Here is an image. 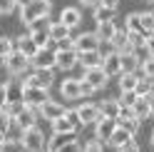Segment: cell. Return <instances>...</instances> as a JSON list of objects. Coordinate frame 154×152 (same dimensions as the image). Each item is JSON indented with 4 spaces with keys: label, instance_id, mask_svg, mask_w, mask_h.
I'll return each instance as SVG.
<instances>
[{
    "label": "cell",
    "instance_id": "4316f807",
    "mask_svg": "<svg viewBox=\"0 0 154 152\" xmlns=\"http://www.w3.org/2000/svg\"><path fill=\"white\" fill-rule=\"evenodd\" d=\"M100 110H102V117H112V120H117V115H119V102L117 100H102V105H100Z\"/></svg>",
    "mask_w": 154,
    "mask_h": 152
},
{
    "label": "cell",
    "instance_id": "ba28073f",
    "mask_svg": "<svg viewBox=\"0 0 154 152\" xmlns=\"http://www.w3.org/2000/svg\"><path fill=\"white\" fill-rule=\"evenodd\" d=\"M87 85H92V90H102L104 85H107V80H109V75L104 72L102 68H87L85 70V78H82Z\"/></svg>",
    "mask_w": 154,
    "mask_h": 152
},
{
    "label": "cell",
    "instance_id": "52a82bcc",
    "mask_svg": "<svg viewBox=\"0 0 154 152\" xmlns=\"http://www.w3.org/2000/svg\"><path fill=\"white\" fill-rule=\"evenodd\" d=\"M75 112H77V117H80L82 125H87V122H92V125H94V122L102 117V110H100V105H94V102H82Z\"/></svg>",
    "mask_w": 154,
    "mask_h": 152
},
{
    "label": "cell",
    "instance_id": "f5cc1de1",
    "mask_svg": "<svg viewBox=\"0 0 154 152\" xmlns=\"http://www.w3.org/2000/svg\"><path fill=\"white\" fill-rule=\"evenodd\" d=\"M3 65H5V58H3V55H0V68H3Z\"/></svg>",
    "mask_w": 154,
    "mask_h": 152
},
{
    "label": "cell",
    "instance_id": "f546056e",
    "mask_svg": "<svg viewBox=\"0 0 154 152\" xmlns=\"http://www.w3.org/2000/svg\"><path fill=\"white\" fill-rule=\"evenodd\" d=\"M8 102H23V85L13 80V82H8ZM5 102V105H8Z\"/></svg>",
    "mask_w": 154,
    "mask_h": 152
},
{
    "label": "cell",
    "instance_id": "f1b7e54d",
    "mask_svg": "<svg viewBox=\"0 0 154 152\" xmlns=\"http://www.w3.org/2000/svg\"><path fill=\"white\" fill-rule=\"evenodd\" d=\"M114 15H117L114 8H104V5L94 8V20H97V23H109V20H114Z\"/></svg>",
    "mask_w": 154,
    "mask_h": 152
},
{
    "label": "cell",
    "instance_id": "11a10c76",
    "mask_svg": "<svg viewBox=\"0 0 154 152\" xmlns=\"http://www.w3.org/2000/svg\"><path fill=\"white\" fill-rule=\"evenodd\" d=\"M152 145H154V135H152Z\"/></svg>",
    "mask_w": 154,
    "mask_h": 152
},
{
    "label": "cell",
    "instance_id": "7c38bea8",
    "mask_svg": "<svg viewBox=\"0 0 154 152\" xmlns=\"http://www.w3.org/2000/svg\"><path fill=\"white\" fill-rule=\"evenodd\" d=\"M117 125L122 127V130H127V132H137L139 130V120L134 117V112H132V107H122L119 110V115H117Z\"/></svg>",
    "mask_w": 154,
    "mask_h": 152
},
{
    "label": "cell",
    "instance_id": "83f0119b",
    "mask_svg": "<svg viewBox=\"0 0 154 152\" xmlns=\"http://www.w3.org/2000/svg\"><path fill=\"white\" fill-rule=\"evenodd\" d=\"M152 90H154V82H152V78L142 75V78L137 80V87H134V92H137L139 97H147V95H152Z\"/></svg>",
    "mask_w": 154,
    "mask_h": 152
},
{
    "label": "cell",
    "instance_id": "7402d4cb",
    "mask_svg": "<svg viewBox=\"0 0 154 152\" xmlns=\"http://www.w3.org/2000/svg\"><path fill=\"white\" fill-rule=\"evenodd\" d=\"M119 65H122V72H137L142 62L134 52H119Z\"/></svg>",
    "mask_w": 154,
    "mask_h": 152
},
{
    "label": "cell",
    "instance_id": "4dcf8cb0",
    "mask_svg": "<svg viewBox=\"0 0 154 152\" xmlns=\"http://www.w3.org/2000/svg\"><path fill=\"white\" fill-rule=\"evenodd\" d=\"M127 30H129V33H142L144 37H147V30H144V25H142V17H139V13H132V15H127Z\"/></svg>",
    "mask_w": 154,
    "mask_h": 152
},
{
    "label": "cell",
    "instance_id": "484cf974",
    "mask_svg": "<svg viewBox=\"0 0 154 152\" xmlns=\"http://www.w3.org/2000/svg\"><path fill=\"white\" fill-rule=\"evenodd\" d=\"M70 30L72 27H67L65 23H50V40L57 43V40H62V37H70Z\"/></svg>",
    "mask_w": 154,
    "mask_h": 152
},
{
    "label": "cell",
    "instance_id": "cb8c5ba5",
    "mask_svg": "<svg viewBox=\"0 0 154 152\" xmlns=\"http://www.w3.org/2000/svg\"><path fill=\"white\" fill-rule=\"evenodd\" d=\"M129 140H134V135H132V132H127V130H122V127L117 125V130H114V132H112V137H109L107 142H109V145H112V147H117V150H119L122 145H127V142H129Z\"/></svg>",
    "mask_w": 154,
    "mask_h": 152
},
{
    "label": "cell",
    "instance_id": "b9f144b4",
    "mask_svg": "<svg viewBox=\"0 0 154 152\" xmlns=\"http://www.w3.org/2000/svg\"><path fill=\"white\" fill-rule=\"evenodd\" d=\"M15 0H0V15H10L15 10Z\"/></svg>",
    "mask_w": 154,
    "mask_h": 152
},
{
    "label": "cell",
    "instance_id": "9f6ffc18",
    "mask_svg": "<svg viewBox=\"0 0 154 152\" xmlns=\"http://www.w3.org/2000/svg\"><path fill=\"white\" fill-rule=\"evenodd\" d=\"M152 3H154V0H152Z\"/></svg>",
    "mask_w": 154,
    "mask_h": 152
},
{
    "label": "cell",
    "instance_id": "bcb514c9",
    "mask_svg": "<svg viewBox=\"0 0 154 152\" xmlns=\"http://www.w3.org/2000/svg\"><path fill=\"white\" fill-rule=\"evenodd\" d=\"M5 102H8V85H0V110L5 107Z\"/></svg>",
    "mask_w": 154,
    "mask_h": 152
},
{
    "label": "cell",
    "instance_id": "ac0fdd59",
    "mask_svg": "<svg viewBox=\"0 0 154 152\" xmlns=\"http://www.w3.org/2000/svg\"><path fill=\"white\" fill-rule=\"evenodd\" d=\"M77 62L87 68H102V52L100 50H85V52H77Z\"/></svg>",
    "mask_w": 154,
    "mask_h": 152
},
{
    "label": "cell",
    "instance_id": "7bdbcfd3",
    "mask_svg": "<svg viewBox=\"0 0 154 152\" xmlns=\"http://www.w3.org/2000/svg\"><path fill=\"white\" fill-rule=\"evenodd\" d=\"M80 140H72V142H67V145H62L57 152H80V145H77Z\"/></svg>",
    "mask_w": 154,
    "mask_h": 152
},
{
    "label": "cell",
    "instance_id": "d6a6232c",
    "mask_svg": "<svg viewBox=\"0 0 154 152\" xmlns=\"http://www.w3.org/2000/svg\"><path fill=\"white\" fill-rule=\"evenodd\" d=\"M0 152H25V147H23V142H20V140H10V137H5V140H3V145H0Z\"/></svg>",
    "mask_w": 154,
    "mask_h": 152
},
{
    "label": "cell",
    "instance_id": "7a4b0ae2",
    "mask_svg": "<svg viewBox=\"0 0 154 152\" xmlns=\"http://www.w3.org/2000/svg\"><path fill=\"white\" fill-rule=\"evenodd\" d=\"M20 142H23L25 152H42V150H45V135H42V130L37 127V125L23 130Z\"/></svg>",
    "mask_w": 154,
    "mask_h": 152
},
{
    "label": "cell",
    "instance_id": "e0dca14e",
    "mask_svg": "<svg viewBox=\"0 0 154 152\" xmlns=\"http://www.w3.org/2000/svg\"><path fill=\"white\" fill-rule=\"evenodd\" d=\"M60 90H62V97H65V100H80V97H82V80L70 78V80L62 82Z\"/></svg>",
    "mask_w": 154,
    "mask_h": 152
},
{
    "label": "cell",
    "instance_id": "d4e9b609",
    "mask_svg": "<svg viewBox=\"0 0 154 152\" xmlns=\"http://www.w3.org/2000/svg\"><path fill=\"white\" fill-rule=\"evenodd\" d=\"M114 33H117V23H114V20H109V23H97V37H100L102 43H109Z\"/></svg>",
    "mask_w": 154,
    "mask_h": 152
},
{
    "label": "cell",
    "instance_id": "f6af8a7d",
    "mask_svg": "<svg viewBox=\"0 0 154 152\" xmlns=\"http://www.w3.org/2000/svg\"><path fill=\"white\" fill-rule=\"evenodd\" d=\"M119 152H139V145H137L134 140H129L127 145H122V147H119Z\"/></svg>",
    "mask_w": 154,
    "mask_h": 152
},
{
    "label": "cell",
    "instance_id": "44dd1931",
    "mask_svg": "<svg viewBox=\"0 0 154 152\" xmlns=\"http://www.w3.org/2000/svg\"><path fill=\"white\" fill-rule=\"evenodd\" d=\"M15 50L23 52L25 58H32V55L37 52V45H35V40H32L30 35H20V37L15 40Z\"/></svg>",
    "mask_w": 154,
    "mask_h": 152
},
{
    "label": "cell",
    "instance_id": "5bb4252c",
    "mask_svg": "<svg viewBox=\"0 0 154 152\" xmlns=\"http://www.w3.org/2000/svg\"><path fill=\"white\" fill-rule=\"evenodd\" d=\"M55 65L62 70H70L77 65V50L70 47V50H55Z\"/></svg>",
    "mask_w": 154,
    "mask_h": 152
},
{
    "label": "cell",
    "instance_id": "8d00e7d4",
    "mask_svg": "<svg viewBox=\"0 0 154 152\" xmlns=\"http://www.w3.org/2000/svg\"><path fill=\"white\" fill-rule=\"evenodd\" d=\"M13 50H15V43L10 40V37L0 35V55H3V58H8V55H10Z\"/></svg>",
    "mask_w": 154,
    "mask_h": 152
},
{
    "label": "cell",
    "instance_id": "277c9868",
    "mask_svg": "<svg viewBox=\"0 0 154 152\" xmlns=\"http://www.w3.org/2000/svg\"><path fill=\"white\" fill-rule=\"evenodd\" d=\"M80 125H82V122H80V117H77L75 110H67L62 117L52 120V130H55V132H77Z\"/></svg>",
    "mask_w": 154,
    "mask_h": 152
},
{
    "label": "cell",
    "instance_id": "db71d44e",
    "mask_svg": "<svg viewBox=\"0 0 154 152\" xmlns=\"http://www.w3.org/2000/svg\"><path fill=\"white\" fill-rule=\"evenodd\" d=\"M3 140H5V135H3V132H0V145H3Z\"/></svg>",
    "mask_w": 154,
    "mask_h": 152
},
{
    "label": "cell",
    "instance_id": "ab89813d",
    "mask_svg": "<svg viewBox=\"0 0 154 152\" xmlns=\"http://www.w3.org/2000/svg\"><path fill=\"white\" fill-rule=\"evenodd\" d=\"M82 152H104V145H102V140H87V145H85Z\"/></svg>",
    "mask_w": 154,
    "mask_h": 152
},
{
    "label": "cell",
    "instance_id": "ffe728a7",
    "mask_svg": "<svg viewBox=\"0 0 154 152\" xmlns=\"http://www.w3.org/2000/svg\"><path fill=\"white\" fill-rule=\"evenodd\" d=\"M132 112L137 120H147L152 115V95H147V97H137V102L132 105Z\"/></svg>",
    "mask_w": 154,
    "mask_h": 152
},
{
    "label": "cell",
    "instance_id": "f35d334b",
    "mask_svg": "<svg viewBox=\"0 0 154 152\" xmlns=\"http://www.w3.org/2000/svg\"><path fill=\"white\" fill-rule=\"evenodd\" d=\"M37 30H50V20L47 17H37V20L30 23V33H37Z\"/></svg>",
    "mask_w": 154,
    "mask_h": 152
},
{
    "label": "cell",
    "instance_id": "4fadbf2b",
    "mask_svg": "<svg viewBox=\"0 0 154 152\" xmlns=\"http://www.w3.org/2000/svg\"><path fill=\"white\" fill-rule=\"evenodd\" d=\"M30 65H35V68H55V52L50 47H37V52L30 58Z\"/></svg>",
    "mask_w": 154,
    "mask_h": 152
},
{
    "label": "cell",
    "instance_id": "7dc6e473",
    "mask_svg": "<svg viewBox=\"0 0 154 152\" xmlns=\"http://www.w3.org/2000/svg\"><path fill=\"white\" fill-rule=\"evenodd\" d=\"M144 47H147L149 58H154V35H149V37H147V43H144Z\"/></svg>",
    "mask_w": 154,
    "mask_h": 152
},
{
    "label": "cell",
    "instance_id": "603a6c76",
    "mask_svg": "<svg viewBox=\"0 0 154 152\" xmlns=\"http://www.w3.org/2000/svg\"><path fill=\"white\" fill-rule=\"evenodd\" d=\"M82 20V13H80V8H65L62 15H60V23H65L67 27H75V25H80Z\"/></svg>",
    "mask_w": 154,
    "mask_h": 152
},
{
    "label": "cell",
    "instance_id": "8fae6325",
    "mask_svg": "<svg viewBox=\"0 0 154 152\" xmlns=\"http://www.w3.org/2000/svg\"><path fill=\"white\" fill-rule=\"evenodd\" d=\"M100 37L97 33H82V35H77V40H75V50L77 52H85V50H100Z\"/></svg>",
    "mask_w": 154,
    "mask_h": 152
},
{
    "label": "cell",
    "instance_id": "ee69618b",
    "mask_svg": "<svg viewBox=\"0 0 154 152\" xmlns=\"http://www.w3.org/2000/svg\"><path fill=\"white\" fill-rule=\"evenodd\" d=\"M70 47H75L72 37H62V40H57V50H70Z\"/></svg>",
    "mask_w": 154,
    "mask_h": 152
},
{
    "label": "cell",
    "instance_id": "681fc988",
    "mask_svg": "<svg viewBox=\"0 0 154 152\" xmlns=\"http://www.w3.org/2000/svg\"><path fill=\"white\" fill-rule=\"evenodd\" d=\"M100 5H104V8H114V10H117L119 0H100Z\"/></svg>",
    "mask_w": 154,
    "mask_h": 152
},
{
    "label": "cell",
    "instance_id": "3957f363",
    "mask_svg": "<svg viewBox=\"0 0 154 152\" xmlns=\"http://www.w3.org/2000/svg\"><path fill=\"white\" fill-rule=\"evenodd\" d=\"M50 100V92L45 87H32V85H23V102L27 107H40L42 102Z\"/></svg>",
    "mask_w": 154,
    "mask_h": 152
},
{
    "label": "cell",
    "instance_id": "e575fe53",
    "mask_svg": "<svg viewBox=\"0 0 154 152\" xmlns=\"http://www.w3.org/2000/svg\"><path fill=\"white\" fill-rule=\"evenodd\" d=\"M30 37L35 40L37 47H47L52 40H50V30H37V33H30Z\"/></svg>",
    "mask_w": 154,
    "mask_h": 152
},
{
    "label": "cell",
    "instance_id": "c3c4849f",
    "mask_svg": "<svg viewBox=\"0 0 154 152\" xmlns=\"http://www.w3.org/2000/svg\"><path fill=\"white\" fill-rule=\"evenodd\" d=\"M92 92H94V90H92V85H87V82L82 80V97H90Z\"/></svg>",
    "mask_w": 154,
    "mask_h": 152
},
{
    "label": "cell",
    "instance_id": "30bf717a",
    "mask_svg": "<svg viewBox=\"0 0 154 152\" xmlns=\"http://www.w3.org/2000/svg\"><path fill=\"white\" fill-rule=\"evenodd\" d=\"M35 120H37V107H23L17 115L13 117V122H15V127L17 130H27V127H32L35 125Z\"/></svg>",
    "mask_w": 154,
    "mask_h": 152
},
{
    "label": "cell",
    "instance_id": "f907efd6",
    "mask_svg": "<svg viewBox=\"0 0 154 152\" xmlns=\"http://www.w3.org/2000/svg\"><path fill=\"white\" fill-rule=\"evenodd\" d=\"M82 5H100V0H80Z\"/></svg>",
    "mask_w": 154,
    "mask_h": 152
},
{
    "label": "cell",
    "instance_id": "9c48e42d",
    "mask_svg": "<svg viewBox=\"0 0 154 152\" xmlns=\"http://www.w3.org/2000/svg\"><path fill=\"white\" fill-rule=\"evenodd\" d=\"M114 130H117V120H112V117H100L94 122V137L102 142H107Z\"/></svg>",
    "mask_w": 154,
    "mask_h": 152
},
{
    "label": "cell",
    "instance_id": "74e56055",
    "mask_svg": "<svg viewBox=\"0 0 154 152\" xmlns=\"http://www.w3.org/2000/svg\"><path fill=\"white\" fill-rule=\"evenodd\" d=\"M13 125H15V122H13V117L8 115L5 110H0V132H3V135H8V130H10Z\"/></svg>",
    "mask_w": 154,
    "mask_h": 152
},
{
    "label": "cell",
    "instance_id": "8992f818",
    "mask_svg": "<svg viewBox=\"0 0 154 152\" xmlns=\"http://www.w3.org/2000/svg\"><path fill=\"white\" fill-rule=\"evenodd\" d=\"M27 65H30V58H25V55L17 52V50H13V52L5 58V68H8L10 75H23V72L27 70Z\"/></svg>",
    "mask_w": 154,
    "mask_h": 152
},
{
    "label": "cell",
    "instance_id": "5b68a950",
    "mask_svg": "<svg viewBox=\"0 0 154 152\" xmlns=\"http://www.w3.org/2000/svg\"><path fill=\"white\" fill-rule=\"evenodd\" d=\"M52 82H55V72H52V68H37L23 85H32V87H45V90H50Z\"/></svg>",
    "mask_w": 154,
    "mask_h": 152
},
{
    "label": "cell",
    "instance_id": "9a60e30c",
    "mask_svg": "<svg viewBox=\"0 0 154 152\" xmlns=\"http://www.w3.org/2000/svg\"><path fill=\"white\" fill-rule=\"evenodd\" d=\"M102 70L109 75H122V65H119V52L117 50H109L107 55H102Z\"/></svg>",
    "mask_w": 154,
    "mask_h": 152
},
{
    "label": "cell",
    "instance_id": "2e32d148",
    "mask_svg": "<svg viewBox=\"0 0 154 152\" xmlns=\"http://www.w3.org/2000/svg\"><path fill=\"white\" fill-rule=\"evenodd\" d=\"M37 110H40V115L47 120V122H52V120H57V117H62L65 115V107L60 105V102H52V100H47V102H42V105L40 107H37Z\"/></svg>",
    "mask_w": 154,
    "mask_h": 152
},
{
    "label": "cell",
    "instance_id": "816d5d0a",
    "mask_svg": "<svg viewBox=\"0 0 154 152\" xmlns=\"http://www.w3.org/2000/svg\"><path fill=\"white\" fill-rule=\"evenodd\" d=\"M27 3H32V0H15V5H17V8H25Z\"/></svg>",
    "mask_w": 154,
    "mask_h": 152
},
{
    "label": "cell",
    "instance_id": "1f68e13d",
    "mask_svg": "<svg viewBox=\"0 0 154 152\" xmlns=\"http://www.w3.org/2000/svg\"><path fill=\"white\" fill-rule=\"evenodd\" d=\"M137 97H139V95L134 92V90H122V95L117 97V102H119V107H132L134 102H137Z\"/></svg>",
    "mask_w": 154,
    "mask_h": 152
},
{
    "label": "cell",
    "instance_id": "6da1fadb",
    "mask_svg": "<svg viewBox=\"0 0 154 152\" xmlns=\"http://www.w3.org/2000/svg\"><path fill=\"white\" fill-rule=\"evenodd\" d=\"M20 17H23V23L25 25H30L32 20H37V17H47L52 10V3L50 0H32V3H27L25 8H20Z\"/></svg>",
    "mask_w": 154,
    "mask_h": 152
},
{
    "label": "cell",
    "instance_id": "836d02e7",
    "mask_svg": "<svg viewBox=\"0 0 154 152\" xmlns=\"http://www.w3.org/2000/svg\"><path fill=\"white\" fill-rule=\"evenodd\" d=\"M137 80H139L137 72H122L119 85H122V90H134V87H137Z\"/></svg>",
    "mask_w": 154,
    "mask_h": 152
},
{
    "label": "cell",
    "instance_id": "d6986e66",
    "mask_svg": "<svg viewBox=\"0 0 154 152\" xmlns=\"http://www.w3.org/2000/svg\"><path fill=\"white\" fill-rule=\"evenodd\" d=\"M72 140H77L75 132H55L52 140L45 142V150H47V152H57L62 145H67V142H72Z\"/></svg>",
    "mask_w": 154,
    "mask_h": 152
},
{
    "label": "cell",
    "instance_id": "60d3db41",
    "mask_svg": "<svg viewBox=\"0 0 154 152\" xmlns=\"http://www.w3.org/2000/svg\"><path fill=\"white\" fill-rule=\"evenodd\" d=\"M139 70L147 75V78H152V80H154V58H147V60L139 65Z\"/></svg>",
    "mask_w": 154,
    "mask_h": 152
},
{
    "label": "cell",
    "instance_id": "d590c367",
    "mask_svg": "<svg viewBox=\"0 0 154 152\" xmlns=\"http://www.w3.org/2000/svg\"><path fill=\"white\" fill-rule=\"evenodd\" d=\"M139 17H142L144 30H147V37L154 35V13H139Z\"/></svg>",
    "mask_w": 154,
    "mask_h": 152
}]
</instances>
